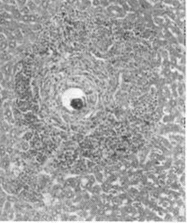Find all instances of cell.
<instances>
[{
    "mask_svg": "<svg viewBox=\"0 0 187 223\" xmlns=\"http://www.w3.org/2000/svg\"><path fill=\"white\" fill-rule=\"evenodd\" d=\"M6 148L4 145H0V157H3L6 155Z\"/></svg>",
    "mask_w": 187,
    "mask_h": 223,
    "instance_id": "obj_2",
    "label": "cell"
},
{
    "mask_svg": "<svg viewBox=\"0 0 187 223\" xmlns=\"http://www.w3.org/2000/svg\"><path fill=\"white\" fill-rule=\"evenodd\" d=\"M7 123H8L7 121H0V130L1 131H3V132H7L8 131L9 126H8Z\"/></svg>",
    "mask_w": 187,
    "mask_h": 223,
    "instance_id": "obj_1",
    "label": "cell"
}]
</instances>
